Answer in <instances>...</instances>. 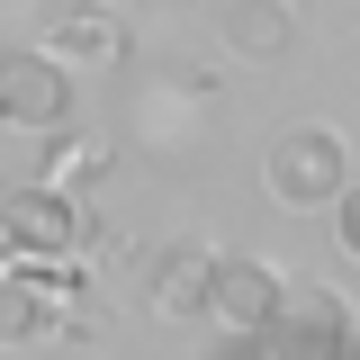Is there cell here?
Here are the masks:
<instances>
[{
    "mask_svg": "<svg viewBox=\"0 0 360 360\" xmlns=\"http://www.w3.org/2000/svg\"><path fill=\"white\" fill-rule=\"evenodd\" d=\"M9 252H18V243H9V225H0V262H9Z\"/></svg>",
    "mask_w": 360,
    "mask_h": 360,
    "instance_id": "7c38bea8",
    "label": "cell"
},
{
    "mask_svg": "<svg viewBox=\"0 0 360 360\" xmlns=\"http://www.w3.org/2000/svg\"><path fill=\"white\" fill-rule=\"evenodd\" d=\"M262 180H270V198H288V207H333L342 180H352L342 135L333 127H279L270 153H262Z\"/></svg>",
    "mask_w": 360,
    "mask_h": 360,
    "instance_id": "7a4b0ae2",
    "label": "cell"
},
{
    "mask_svg": "<svg viewBox=\"0 0 360 360\" xmlns=\"http://www.w3.org/2000/svg\"><path fill=\"white\" fill-rule=\"evenodd\" d=\"M270 333H288V360H342V307L324 297V288H279V315H270Z\"/></svg>",
    "mask_w": 360,
    "mask_h": 360,
    "instance_id": "52a82bcc",
    "label": "cell"
},
{
    "mask_svg": "<svg viewBox=\"0 0 360 360\" xmlns=\"http://www.w3.org/2000/svg\"><path fill=\"white\" fill-rule=\"evenodd\" d=\"M279 288H288V279H279L270 262H252V252H225L217 279H207V315H217V324H234V333H270Z\"/></svg>",
    "mask_w": 360,
    "mask_h": 360,
    "instance_id": "5b68a950",
    "label": "cell"
},
{
    "mask_svg": "<svg viewBox=\"0 0 360 360\" xmlns=\"http://www.w3.org/2000/svg\"><path fill=\"white\" fill-rule=\"evenodd\" d=\"M117 153L99 144V135H72V127H54V144H45V162H37V180L45 189H90V180L108 172Z\"/></svg>",
    "mask_w": 360,
    "mask_h": 360,
    "instance_id": "30bf717a",
    "label": "cell"
},
{
    "mask_svg": "<svg viewBox=\"0 0 360 360\" xmlns=\"http://www.w3.org/2000/svg\"><path fill=\"white\" fill-rule=\"evenodd\" d=\"M82 333V279L63 252H9L0 262V342H63Z\"/></svg>",
    "mask_w": 360,
    "mask_h": 360,
    "instance_id": "6da1fadb",
    "label": "cell"
},
{
    "mask_svg": "<svg viewBox=\"0 0 360 360\" xmlns=\"http://www.w3.org/2000/svg\"><path fill=\"white\" fill-rule=\"evenodd\" d=\"M217 37L234 45L243 63H270V54H288V37H297V9H288V0H225Z\"/></svg>",
    "mask_w": 360,
    "mask_h": 360,
    "instance_id": "ba28073f",
    "label": "cell"
},
{
    "mask_svg": "<svg viewBox=\"0 0 360 360\" xmlns=\"http://www.w3.org/2000/svg\"><path fill=\"white\" fill-rule=\"evenodd\" d=\"M0 225H9V243L18 252H82L99 217L82 207V189H45V180H18V189H0Z\"/></svg>",
    "mask_w": 360,
    "mask_h": 360,
    "instance_id": "3957f363",
    "label": "cell"
},
{
    "mask_svg": "<svg viewBox=\"0 0 360 360\" xmlns=\"http://www.w3.org/2000/svg\"><path fill=\"white\" fill-rule=\"evenodd\" d=\"M0 127H27V135H54L72 127V72L27 45V54H0Z\"/></svg>",
    "mask_w": 360,
    "mask_h": 360,
    "instance_id": "277c9868",
    "label": "cell"
},
{
    "mask_svg": "<svg viewBox=\"0 0 360 360\" xmlns=\"http://www.w3.org/2000/svg\"><path fill=\"white\" fill-rule=\"evenodd\" d=\"M45 54H54L72 82H82V72H117V63H127V18H117V9H72V18L45 37Z\"/></svg>",
    "mask_w": 360,
    "mask_h": 360,
    "instance_id": "8992f818",
    "label": "cell"
},
{
    "mask_svg": "<svg viewBox=\"0 0 360 360\" xmlns=\"http://www.w3.org/2000/svg\"><path fill=\"white\" fill-rule=\"evenodd\" d=\"M207 279H217V252H198V243L162 252V262H153V315H172V324L207 315Z\"/></svg>",
    "mask_w": 360,
    "mask_h": 360,
    "instance_id": "9c48e42d",
    "label": "cell"
},
{
    "mask_svg": "<svg viewBox=\"0 0 360 360\" xmlns=\"http://www.w3.org/2000/svg\"><path fill=\"white\" fill-rule=\"evenodd\" d=\"M333 234H342V252L360 262V189L342 180V198H333Z\"/></svg>",
    "mask_w": 360,
    "mask_h": 360,
    "instance_id": "8fae6325",
    "label": "cell"
}]
</instances>
